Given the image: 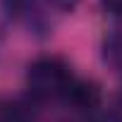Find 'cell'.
Returning a JSON list of instances; mask_svg holds the SVG:
<instances>
[{
  "label": "cell",
  "mask_w": 122,
  "mask_h": 122,
  "mask_svg": "<svg viewBox=\"0 0 122 122\" xmlns=\"http://www.w3.org/2000/svg\"><path fill=\"white\" fill-rule=\"evenodd\" d=\"M48 3H50L53 7H57V10H62V12H70V10L77 7L79 0H48Z\"/></svg>",
  "instance_id": "cell-6"
},
{
  "label": "cell",
  "mask_w": 122,
  "mask_h": 122,
  "mask_svg": "<svg viewBox=\"0 0 122 122\" xmlns=\"http://www.w3.org/2000/svg\"><path fill=\"white\" fill-rule=\"evenodd\" d=\"M65 98L74 108H79V110H93L98 105V101H101V91H98V86L93 81H79V79H74Z\"/></svg>",
  "instance_id": "cell-2"
},
{
  "label": "cell",
  "mask_w": 122,
  "mask_h": 122,
  "mask_svg": "<svg viewBox=\"0 0 122 122\" xmlns=\"http://www.w3.org/2000/svg\"><path fill=\"white\" fill-rule=\"evenodd\" d=\"M0 3H3V10L10 17H22V15H26L31 0H0Z\"/></svg>",
  "instance_id": "cell-5"
},
{
  "label": "cell",
  "mask_w": 122,
  "mask_h": 122,
  "mask_svg": "<svg viewBox=\"0 0 122 122\" xmlns=\"http://www.w3.org/2000/svg\"><path fill=\"white\" fill-rule=\"evenodd\" d=\"M105 60L122 70V36H110L105 41Z\"/></svg>",
  "instance_id": "cell-4"
},
{
  "label": "cell",
  "mask_w": 122,
  "mask_h": 122,
  "mask_svg": "<svg viewBox=\"0 0 122 122\" xmlns=\"http://www.w3.org/2000/svg\"><path fill=\"white\" fill-rule=\"evenodd\" d=\"M101 5L112 15H122V0H101Z\"/></svg>",
  "instance_id": "cell-7"
},
{
  "label": "cell",
  "mask_w": 122,
  "mask_h": 122,
  "mask_svg": "<svg viewBox=\"0 0 122 122\" xmlns=\"http://www.w3.org/2000/svg\"><path fill=\"white\" fill-rule=\"evenodd\" d=\"M120 120H122V89L117 91V96H115V110H112Z\"/></svg>",
  "instance_id": "cell-8"
},
{
  "label": "cell",
  "mask_w": 122,
  "mask_h": 122,
  "mask_svg": "<svg viewBox=\"0 0 122 122\" xmlns=\"http://www.w3.org/2000/svg\"><path fill=\"white\" fill-rule=\"evenodd\" d=\"M96 122H122V120H120L115 112H110V115H103V117H101V120H96Z\"/></svg>",
  "instance_id": "cell-9"
},
{
  "label": "cell",
  "mask_w": 122,
  "mask_h": 122,
  "mask_svg": "<svg viewBox=\"0 0 122 122\" xmlns=\"http://www.w3.org/2000/svg\"><path fill=\"white\" fill-rule=\"evenodd\" d=\"M72 81H74V77H72L70 67L57 57H41L34 65H29V72H26L29 93L38 101L60 98V96L65 98Z\"/></svg>",
  "instance_id": "cell-1"
},
{
  "label": "cell",
  "mask_w": 122,
  "mask_h": 122,
  "mask_svg": "<svg viewBox=\"0 0 122 122\" xmlns=\"http://www.w3.org/2000/svg\"><path fill=\"white\" fill-rule=\"evenodd\" d=\"M0 122H38L36 110L26 101H12L0 108Z\"/></svg>",
  "instance_id": "cell-3"
}]
</instances>
